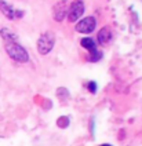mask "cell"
I'll use <instances>...</instances> for the list:
<instances>
[{"instance_id":"1","label":"cell","mask_w":142,"mask_h":146,"mask_svg":"<svg viewBox=\"0 0 142 146\" xmlns=\"http://www.w3.org/2000/svg\"><path fill=\"white\" fill-rule=\"evenodd\" d=\"M6 52L10 55V58H13L14 61L21 62V64L29 61V54L26 52V50L21 44H18L17 41L6 43Z\"/></svg>"},{"instance_id":"2","label":"cell","mask_w":142,"mask_h":146,"mask_svg":"<svg viewBox=\"0 0 142 146\" xmlns=\"http://www.w3.org/2000/svg\"><path fill=\"white\" fill-rule=\"evenodd\" d=\"M54 43H55L54 33H51V32L43 33L42 36L39 37V40H37V51L42 55H46V54H48L51 50H52Z\"/></svg>"},{"instance_id":"3","label":"cell","mask_w":142,"mask_h":146,"mask_svg":"<svg viewBox=\"0 0 142 146\" xmlns=\"http://www.w3.org/2000/svg\"><path fill=\"white\" fill-rule=\"evenodd\" d=\"M83 14H84V3L77 0V1H73L70 4L69 10H68V19H69V22H75L79 18H82Z\"/></svg>"},{"instance_id":"4","label":"cell","mask_w":142,"mask_h":146,"mask_svg":"<svg viewBox=\"0 0 142 146\" xmlns=\"http://www.w3.org/2000/svg\"><path fill=\"white\" fill-rule=\"evenodd\" d=\"M95 26H97L95 18H94V17H86V18H83L82 21L77 22V25H76V31L80 32V33H91V32H94Z\"/></svg>"},{"instance_id":"5","label":"cell","mask_w":142,"mask_h":146,"mask_svg":"<svg viewBox=\"0 0 142 146\" xmlns=\"http://www.w3.org/2000/svg\"><path fill=\"white\" fill-rule=\"evenodd\" d=\"M0 11H1V14L6 17V18H9L11 21H13V19H17L19 17H22V11L15 10L11 4H9L7 1H3V0H0Z\"/></svg>"},{"instance_id":"6","label":"cell","mask_w":142,"mask_h":146,"mask_svg":"<svg viewBox=\"0 0 142 146\" xmlns=\"http://www.w3.org/2000/svg\"><path fill=\"white\" fill-rule=\"evenodd\" d=\"M52 14H54V19L57 21V22H61L65 17L68 15V4L65 0H62V1H58L54 8H52Z\"/></svg>"},{"instance_id":"7","label":"cell","mask_w":142,"mask_h":146,"mask_svg":"<svg viewBox=\"0 0 142 146\" xmlns=\"http://www.w3.org/2000/svg\"><path fill=\"white\" fill-rule=\"evenodd\" d=\"M113 39V35H112V31L109 28H102L100 32H98V41H100L102 46H108L109 43Z\"/></svg>"},{"instance_id":"8","label":"cell","mask_w":142,"mask_h":146,"mask_svg":"<svg viewBox=\"0 0 142 146\" xmlns=\"http://www.w3.org/2000/svg\"><path fill=\"white\" fill-rule=\"evenodd\" d=\"M82 46H83L84 48L88 50L90 52H92V51H95V50H97L95 41L92 40L91 37H84V39H82Z\"/></svg>"},{"instance_id":"9","label":"cell","mask_w":142,"mask_h":146,"mask_svg":"<svg viewBox=\"0 0 142 146\" xmlns=\"http://www.w3.org/2000/svg\"><path fill=\"white\" fill-rule=\"evenodd\" d=\"M0 33H1L3 39L7 41V43H9V41H15V40H17V36H15L14 33L10 32L9 29H6V28H4V29H1V32H0Z\"/></svg>"},{"instance_id":"10","label":"cell","mask_w":142,"mask_h":146,"mask_svg":"<svg viewBox=\"0 0 142 146\" xmlns=\"http://www.w3.org/2000/svg\"><path fill=\"white\" fill-rule=\"evenodd\" d=\"M57 124H58V127L65 128V127H68V124H69V119L68 117H61V119H58Z\"/></svg>"},{"instance_id":"11","label":"cell","mask_w":142,"mask_h":146,"mask_svg":"<svg viewBox=\"0 0 142 146\" xmlns=\"http://www.w3.org/2000/svg\"><path fill=\"white\" fill-rule=\"evenodd\" d=\"M88 88H90V91H91V92H95V90H97V86H95V83H90V84H88Z\"/></svg>"},{"instance_id":"12","label":"cell","mask_w":142,"mask_h":146,"mask_svg":"<svg viewBox=\"0 0 142 146\" xmlns=\"http://www.w3.org/2000/svg\"><path fill=\"white\" fill-rule=\"evenodd\" d=\"M101 146H112V145H108V143H104V145H101Z\"/></svg>"}]
</instances>
